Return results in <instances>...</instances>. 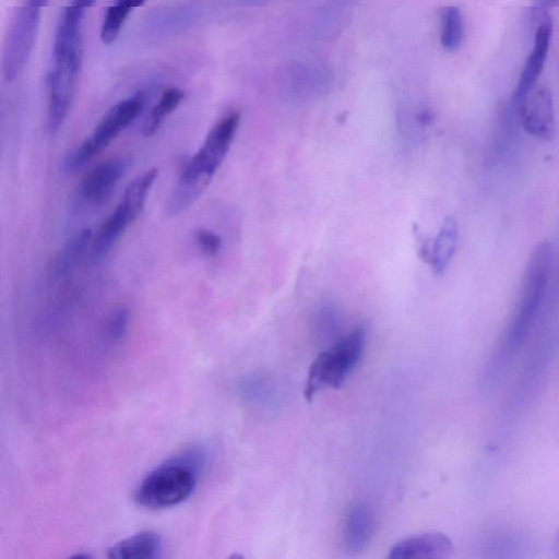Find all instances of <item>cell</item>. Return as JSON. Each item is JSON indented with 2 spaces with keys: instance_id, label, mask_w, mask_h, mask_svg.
I'll return each mask as SVG.
<instances>
[{
  "instance_id": "obj_1",
  "label": "cell",
  "mask_w": 559,
  "mask_h": 559,
  "mask_svg": "<svg viewBox=\"0 0 559 559\" xmlns=\"http://www.w3.org/2000/svg\"><path fill=\"white\" fill-rule=\"evenodd\" d=\"M239 121L240 115L237 111L218 120L201 148L183 165L166 204L169 215L187 210L207 188L231 146Z\"/></svg>"
},
{
  "instance_id": "obj_2",
  "label": "cell",
  "mask_w": 559,
  "mask_h": 559,
  "mask_svg": "<svg viewBox=\"0 0 559 559\" xmlns=\"http://www.w3.org/2000/svg\"><path fill=\"white\" fill-rule=\"evenodd\" d=\"M199 462V453L192 451L160 464L136 488L135 502L152 510L181 503L197 485Z\"/></svg>"
},
{
  "instance_id": "obj_3",
  "label": "cell",
  "mask_w": 559,
  "mask_h": 559,
  "mask_svg": "<svg viewBox=\"0 0 559 559\" xmlns=\"http://www.w3.org/2000/svg\"><path fill=\"white\" fill-rule=\"evenodd\" d=\"M552 258L551 243L546 240L537 243L530 255L516 313L504 342L503 350L507 355H511L521 345L539 310L550 277Z\"/></svg>"
},
{
  "instance_id": "obj_4",
  "label": "cell",
  "mask_w": 559,
  "mask_h": 559,
  "mask_svg": "<svg viewBox=\"0 0 559 559\" xmlns=\"http://www.w3.org/2000/svg\"><path fill=\"white\" fill-rule=\"evenodd\" d=\"M366 331L358 326L320 353L310 365L304 395L311 402L323 388H340L356 367L364 352Z\"/></svg>"
},
{
  "instance_id": "obj_5",
  "label": "cell",
  "mask_w": 559,
  "mask_h": 559,
  "mask_svg": "<svg viewBox=\"0 0 559 559\" xmlns=\"http://www.w3.org/2000/svg\"><path fill=\"white\" fill-rule=\"evenodd\" d=\"M144 105L143 92H136L114 105L93 132L66 155L62 165L64 171L73 174L82 169L140 115Z\"/></svg>"
},
{
  "instance_id": "obj_6",
  "label": "cell",
  "mask_w": 559,
  "mask_h": 559,
  "mask_svg": "<svg viewBox=\"0 0 559 559\" xmlns=\"http://www.w3.org/2000/svg\"><path fill=\"white\" fill-rule=\"evenodd\" d=\"M41 9L27 3L21 5L12 20L2 53V73L14 80L26 64L34 48Z\"/></svg>"
},
{
  "instance_id": "obj_7",
  "label": "cell",
  "mask_w": 559,
  "mask_h": 559,
  "mask_svg": "<svg viewBox=\"0 0 559 559\" xmlns=\"http://www.w3.org/2000/svg\"><path fill=\"white\" fill-rule=\"evenodd\" d=\"M524 131L542 141H548L555 133V111L551 91L535 86L514 104Z\"/></svg>"
},
{
  "instance_id": "obj_8",
  "label": "cell",
  "mask_w": 559,
  "mask_h": 559,
  "mask_svg": "<svg viewBox=\"0 0 559 559\" xmlns=\"http://www.w3.org/2000/svg\"><path fill=\"white\" fill-rule=\"evenodd\" d=\"M80 68L55 63L48 76L47 128L51 134L59 131L69 114Z\"/></svg>"
},
{
  "instance_id": "obj_9",
  "label": "cell",
  "mask_w": 559,
  "mask_h": 559,
  "mask_svg": "<svg viewBox=\"0 0 559 559\" xmlns=\"http://www.w3.org/2000/svg\"><path fill=\"white\" fill-rule=\"evenodd\" d=\"M86 8L72 2L61 14L53 38V63H68L81 67L83 43L82 23Z\"/></svg>"
},
{
  "instance_id": "obj_10",
  "label": "cell",
  "mask_w": 559,
  "mask_h": 559,
  "mask_svg": "<svg viewBox=\"0 0 559 559\" xmlns=\"http://www.w3.org/2000/svg\"><path fill=\"white\" fill-rule=\"evenodd\" d=\"M130 164V157L119 156L95 166L86 174L79 187L81 199L91 204L103 203L111 194Z\"/></svg>"
},
{
  "instance_id": "obj_11",
  "label": "cell",
  "mask_w": 559,
  "mask_h": 559,
  "mask_svg": "<svg viewBox=\"0 0 559 559\" xmlns=\"http://www.w3.org/2000/svg\"><path fill=\"white\" fill-rule=\"evenodd\" d=\"M552 23L549 14H547L537 25L534 46L525 60L519 82L513 92V104L518 103L537 85V80L543 71L550 47Z\"/></svg>"
},
{
  "instance_id": "obj_12",
  "label": "cell",
  "mask_w": 559,
  "mask_h": 559,
  "mask_svg": "<svg viewBox=\"0 0 559 559\" xmlns=\"http://www.w3.org/2000/svg\"><path fill=\"white\" fill-rule=\"evenodd\" d=\"M454 547L442 533H425L395 544L388 557L391 559L449 558Z\"/></svg>"
},
{
  "instance_id": "obj_13",
  "label": "cell",
  "mask_w": 559,
  "mask_h": 559,
  "mask_svg": "<svg viewBox=\"0 0 559 559\" xmlns=\"http://www.w3.org/2000/svg\"><path fill=\"white\" fill-rule=\"evenodd\" d=\"M140 214V211L122 198L92 240L94 259L106 255Z\"/></svg>"
},
{
  "instance_id": "obj_14",
  "label": "cell",
  "mask_w": 559,
  "mask_h": 559,
  "mask_svg": "<svg viewBox=\"0 0 559 559\" xmlns=\"http://www.w3.org/2000/svg\"><path fill=\"white\" fill-rule=\"evenodd\" d=\"M459 242V225L454 216L449 215L442 223L433 240H427L420 248V257L435 273L441 274L449 265Z\"/></svg>"
},
{
  "instance_id": "obj_15",
  "label": "cell",
  "mask_w": 559,
  "mask_h": 559,
  "mask_svg": "<svg viewBox=\"0 0 559 559\" xmlns=\"http://www.w3.org/2000/svg\"><path fill=\"white\" fill-rule=\"evenodd\" d=\"M373 516L365 506L354 507L346 515L343 527V544L350 555L360 554L372 534Z\"/></svg>"
},
{
  "instance_id": "obj_16",
  "label": "cell",
  "mask_w": 559,
  "mask_h": 559,
  "mask_svg": "<svg viewBox=\"0 0 559 559\" xmlns=\"http://www.w3.org/2000/svg\"><path fill=\"white\" fill-rule=\"evenodd\" d=\"M160 537L153 532H142L112 546L107 556L115 559H151L159 556Z\"/></svg>"
},
{
  "instance_id": "obj_17",
  "label": "cell",
  "mask_w": 559,
  "mask_h": 559,
  "mask_svg": "<svg viewBox=\"0 0 559 559\" xmlns=\"http://www.w3.org/2000/svg\"><path fill=\"white\" fill-rule=\"evenodd\" d=\"M185 92L178 87H169L163 92L143 124V134L152 136L159 129L165 117L171 114L182 102Z\"/></svg>"
},
{
  "instance_id": "obj_18",
  "label": "cell",
  "mask_w": 559,
  "mask_h": 559,
  "mask_svg": "<svg viewBox=\"0 0 559 559\" xmlns=\"http://www.w3.org/2000/svg\"><path fill=\"white\" fill-rule=\"evenodd\" d=\"M92 229L83 228L76 231L60 250L56 261V272L64 274L71 271L92 243Z\"/></svg>"
},
{
  "instance_id": "obj_19",
  "label": "cell",
  "mask_w": 559,
  "mask_h": 559,
  "mask_svg": "<svg viewBox=\"0 0 559 559\" xmlns=\"http://www.w3.org/2000/svg\"><path fill=\"white\" fill-rule=\"evenodd\" d=\"M440 43L448 51H455L464 36V21L461 10L455 5L445 7L440 15Z\"/></svg>"
},
{
  "instance_id": "obj_20",
  "label": "cell",
  "mask_w": 559,
  "mask_h": 559,
  "mask_svg": "<svg viewBox=\"0 0 559 559\" xmlns=\"http://www.w3.org/2000/svg\"><path fill=\"white\" fill-rule=\"evenodd\" d=\"M129 13V10L117 3L107 9L100 29V39L104 44L110 45L117 39Z\"/></svg>"
},
{
  "instance_id": "obj_21",
  "label": "cell",
  "mask_w": 559,
  "mask_h": 559,
  "mask_svg": "<svg viewBox=\"0 0 559 559\" xmlns=\"http://www.w3.org/2000/svg\"><path fill=\"white\" fill-rule=\"evenodd\" d=\"M194 241L199 249L207 257H215L222 246L221 237L213 230L206 228L195 230Z\"/></svg>"
},
{
  "instance_id": "obj_22",
  "label": "cell",
  "mask_w": 559,
  "mask_h": 559,
  "mask_svg": "<svg viewBox=\"0 0 559 559\" xmlns=\"http://www.w3.org/2000/svg\"><path fill=\"white\" fill-rule=\"evenodd\" d=\"M129 311L126 308L117 309L108 320L107 333L111 338H119L127 330Z\"/></svg>"
},
{
  "instance_id": "obj_23",
  "label": "cell",
  "mask_w": 559,
  "mask_h": 559,
  "mask_svg": "<svg viewBox=\"0 0 559 559\" xmlns=\"http://www.w3.org/2000/svg\"><path fill=\"white\" fill-rule=\"evenodd\" d=\"M557 5H559V0H534L533 8L531 9V16H537L540 21L548 14V9Z\"/></svg>"
},
{
  "instance_id": "obj_24",
  "label": "cell",
  "mask_w": 559,
  "mask_h": 559,
  "mask_svg": "<svg viewBox=\"0 0 559 559\" xmlns=\"http://www.w3.org/2000/svg\"><path fill=\"white\" fill-rule=\"evenodd\" d=\"M144 1L145 0H117L116 3L131 12L134 8L142 5Z\"/></svg>"
},
{
  "instance_id": "obj_25",
  "label": "cell",
  "mask_w": 559,
  "mask_h": 559,
  "mask_svg": "<svg viewBox=\"0 0 559 559\" xmlns=\"http://www.w3.org/2000/svg\"><path fill=\"white\" fill-rule=\"evenodd\" d=\"M48 0H26L25 3L35 7L37 9H41L47 4Z\"/></svg>"
},
{
  "instance_id": "obj_26",
  "label": "cell",
  "mask_w": 559,
  "mask_h": 559,
  "mask_svg": "<svg viewBox=\"0 0 559 559\" xmlns=\"http://www.w3.org/2000/svg\"><path fill=\"white\" fill-rule=\"evenodd\" d=\"M75 2H78L79 4H81L82 7L88 9L90 7H92L96 0H73Z\"/></svg>"
},
{
  "instance_id": "obj_27",
  "label": "cell",
  "mask_w": 559,
  "mask_h": 559,
  "mask_svg": "<svg viewBox=\"0 0 559 559\" xmlns=\"http://www.w3.org/2000/svg\"><path fill=\"white\" fill-rule=\"evenodd\" d=\"M247 2H255V1H259V0H245Z\"/></svg>"
},
{
  "instance_id": "obj_28",
  "label": "cell",
  "mask_w": 559,
  "mask_h": 559,
  "mask_svg": "<svg viewBox=\"0 0 559 559\" xmlns=\"http://www.w3.org/2000/svg\"><path fill=\"white\" fill-rule=\"evenodd\" d=\"M557 544H558V550H559V536H558V540H557Z\"/></svg>"
}]
</instances>
